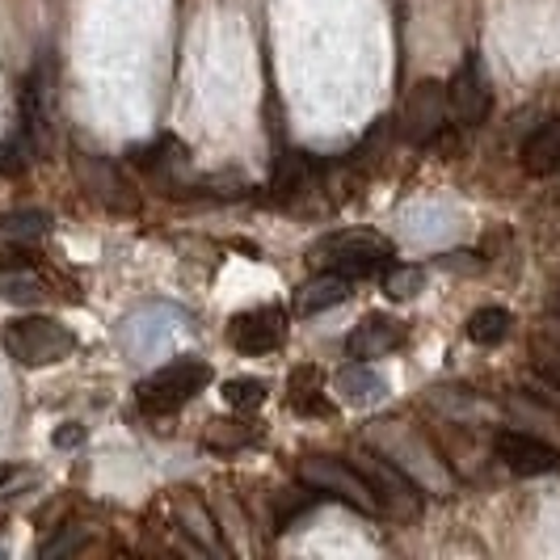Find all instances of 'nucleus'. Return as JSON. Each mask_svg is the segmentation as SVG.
<instances>
[{"mask_svg": "<svg viewBox=\"0 0 560 560\" xmlns=\"http://www.w3.org/2000/svg\"><path fill=\"white\" fill-rule=\"evenodd\" d=\"M0 341H4L9 359L22 366H51L77 350V334L68 325H59L51 316H34V312L9 320Z\"/></svg>", "mask_w": 560, "mask_h": 560, "instance_id": "1", "label": "nucleus"}, {"mask_svg": "<svg viewBox=\"0 0 560 560\" xmlns=\"http://www.w3.org/2000/svg\"><path fill=\"white\" fill-rule=\"evenodd\" d=\"M316 261H325V270H337L346 279H371L393 261V241L380 232H334L316 245Z\"/></svg>", "mask_w": 560, "mask_h": 560, "instance_id": "2", "label": "nucleus"}, {"mask_svg": "<svg viewBox=\"0 0 560 560\" xmlns=\"http://www.w3.org/2000/svg\"><path fill=\"white\" fill-rule=\"evenodd\" d=\"M300 485H308L312 493H325L334 502L350 505L354 514H384L363 472L354 464H346V459H334V455H308V459H300Z\"/></svg>", "mask_w": 560, "mask_h": 560, "instance_id": "3", "label": "nucleus"}, {"mask_svg": "<svg viewBox=\"0 0 560 560\" xmlns=\"http://www.w3.org/2000/svg\"><path fill=\"white\" fill-rule=\"evenodd\" d=\"M207 380H211V366L207 363H198V359H173V363L161 366L156 375L143 380L136 400H140L143 413L165 418V413H177L195 393H202Z\"/></svg>", "mask_w": 560, "mask_h": 560, "instance_id": "4", "label": "nucleus"}, {"mask_svg": "<svg viewBox=\"0 0 560 560\" xmlns=\"http://www.w3.org/2000/svg\"><path fill=\"white\" fill-rule=\"evenodd\" d=\"M354 468L366 477V485H371V493H375V502H380L384 514H393V518H418L421 514V485L400 464H388L375 451H359L354 455Z\"/></svg>", "mask_w": 560, "mask_h": 560, "instance_id": "5", "label": "nucleus"}, {"mask_svg": "<svg viewBox=\"0 0 560 560\" xmlns=\"http://www.w3.org/2000/svg\"><path fill=\"white\" fill-rule=\"evenodd\" d=\"M447 84L439 81H421L409 89L405 97V110H400V136L409 143H430L439 140V131L447 127Z\"/></svg>", "mask_w": 560, "mask_h": 560, "instance_id": "6", "label": "nucleus"}, {"mask_svg": "<svg viewBox=\"0 0 560 560\" xmlns=\"http://www.w3.org/2000/svg\"><path fill=\"white\" fill-rule=\"evenodd\" d=\"M56 84H59V68L56 56L38 59L26 72V84H22V122H26V140L43 143L47 140V127H51V114H56Z\"/></svg>", "mask_w": 560, "mask_h": 560, "instance_id": "7", "label": "nucleus"}, {"mask_svg": "<svg viewBox=\"0 0 560 560\" xmlns=\"http://www.w3.org/2000/svg\"><path fill=\"white\" fill-rule=\"evenodd\" d=\"M493 451L514 477H557L560 472V451L523 430H502L493 439Z\"/></svg>", "mask_w": 560, "mask_h": 560, "instance_id": "8", "label": "nucleus"}, {"mask_svg": "<svg viewBox=\"0 0 560 560\" xmlns=\"http://www.w3.org/2000/svg\"><path fill=\"white\" fill-rule=\"evenodd\" d=\"M447 106H451V118H455L459 127H480V122L489 118L493 93H489V77H485V68H480L477 56L464 59V63H459V72L451 77Z\"/></svg>", "mask_w": 560, "mask_h": 560, "instance_id": "9", "label": "nucleus"}, {"mask_svg": "<svg viewBox=\"0 0 560 560\" xmlns=\"http://www.w3.org/2000/svg\"><path fill=\"white\" fill-rule=\"evenodd\" d=\"M282 337H287V316H282L279 308L241 312V316H232V325H228L232 350H241V354H249V359L279 350Z\"/></svg>", "mask_w": 560, "mask_h": 560, "instance_id": "10", "label": "nucleus"}, {"mask_svg": "<svg viewBox=\"0 0 560 560\" xmlns=\"http://www.w3.org/2000/svg\"><path fill=\"white\" fill-rule=\"evenodd\" d=\"M72 168H77V177H81V186L89 195L97 198V202H106L114 211H136V198L127 195V182L118 177V168L110 161H102V156H89V152H72Z\"/></svg>", "mask_w": 560, "mask_h": 560, "instance_id": "11", "label": "nucleus"}, {"mask_svg": "<svg viewBox=\"0 0 560 560\" xmlns=\"http://www.w3.org/2000/svg\"><path fill=\"white\" fill-rule=\"evenodd\" d=\"M350 282L346 275H337V270H325V275H316L312 282H304L300 291H295V316H316V312L325 308H337V304H346L350 300Z\"/></svg>", "mask_w": 560, "mask_h": 560, "instance_id": "12", "label": "nucleus"}, {"mask_svg": "<svg viewBox=\"0 0 560 560\" xmlns=\"http://www.w3.org/2000/svg\"><path fill=\"white\" fill-rule=\"evenodd\" d=\"M337 396L346 400V405H375V400H384V393H388V380L375 371V366H366V359H359V363L341 366L334 380Z\"/></svg>", "mask_w": 560, "mask_h": 560, "instance_id": "13", "label": "nucleus"}, {"mask_svg": "<svg viewBox=\"0 0 560 560\" xmlns=\"http://www.w3.org/2000/svg\"><path fill=\"white\" fill-rule=\"evenodd\" d=\"M400 325H396L393 316H366L363 325L350 334L346 341V350H350V359H380V354H388L400 346Z\"/></svg>", "mask_w": 560, "mask_h": 560, "instance_id": "14", "label": "nucleus"}, {"mask_svg": "<svg viewBox=\"0 0 560 560\" xmlns=\"http://www.w3.org/2000/svg\"><path fill=\"white\" fill-rule=\"evenodd\" d=\"M523 168L532 177H548L560 168V118H548L539 122L527 143H523Z\"/></svg>", "mask_w": 560, "mask_h": 560, "instance_id": "15", "label": "nucleus"}, {"mask_svg": "<svg viewBox=\"0 0 560 560\" xmlns=\"http://www.w3.org/2000/svg\"><path fill=\"white\" fill-rule=\"evenodd\" d=\"M47 295V282L38 279L30 266H0V300L13 304H38Z\"/></svg>", "mask_w": 560, "mask_h": 560, "instance_id": "16", "label": "nucleus"}, {"mask_svg": "<svg viewBox=\"0 0 560 560\" xmlns=\"http://www.w3.org/2000/svg\"><path fill=\"white\" fill-rule=\"evenodd\" d=\"M291 409H295V413H320V418L334 413V405L325 400V388H320V375H316L312 366L291 375Z\"/></svg>", "mask_w": 560, "mask_h": 560, "instance_id": "17", "label": "nucleus"}, {"mask_svg": "<svg viewBox=\"0 0 560 560\" xmlns=\"http://www.w3.org/2000/svg\"><path fill=\"white\" fill-rule=\"evenodd\" d=\"M510 334V312L505 308H480L468 316V337L477 346H498Z\"/></svg>", "mask_w": 560, "mask_h": 560, "instance_id": "18", "label": "nucleus"}, {"mask_svg": "<svg viewBox=\"0 0 560 560\" xmlns=\"http://www.w3.org/2000/svg\"><path fill=\"white\" fill-rule=\"evenodd\" d=\"M47 228H51V220L43 211H9V215H0V232L13 236V241H38Z\"/></svg>", "mask_w": 560, "mask_h": 560, "instance_id": "19", "label": "nucleus"}, {"mask_svg": "<svg viewBox=\"0 0 560 560\" xmlns=\"http://www.w3.org/2000/svg\"><path fill=\"white\" fill-rule=\"evenodd\" d=\"M253 443V430L245 421H211L207 425V447L215 451H241Z\"/></svg>", "mask_w": 560, "mask_h": 560, "instance_id": "20", "label": "nucleus"}, {"mask_svg": "<svg viewBox=\"0 0 560 560\" xmlns=\"http://www.w3.org/2000/svg\"><path fill=\"white\" fill-rule=\"evenodd\" d=\"M224 400L241 413H253L261 400H266V384L253 380V375H241V380H228L224 384Z\"/></svg>", "mask_w": 560, "mask_h": 560, "instance_id": "21", "label": "nucleus"}, {"mask_svg": "<svg viewBox=\"0 0 560 560\" xmlns=\"http://www.w3.org/2000/svg\"><path fill=\"white\" fill-rule=\"evenodd\" d=\"M384 291H388V300H413L421 291V270L418 266H393L384 275Z\"/></svg>", "mask_w": 560, "mask_h": 560, "instance_id": "22", "label": "nucleus"}, {"mask_svg": "<svg viewBox=\"0 0 560 560\" xmlns=\"http://www.w3.org/2000/svg\"><path fill=\"white\" fill-rule=\"evenodd\" d=\"M177 510H182V523H186V532L198 535L207 552H220V544H215V532H211V518L202 514V505L195 510V502H190V498H182V505H177Z\"/></svg>", "mask_w": 560, "mask_h": 560, "instance_id": "23", "label": "nucleus"}, {"mask_svg": "<svg viewBox=\"0 0 560 560\" xmlns=\"http://www.w3.org/2000/svg\"><path fill=\"white\" fill-rule=\"evenodd\" d=\"M0 266H30L26 249L13 236H4V232H0Z\"/></svg>", "mask_w": 560, "mask_h": 560, "instance_id": "24", "label": "nucleus"}, {"mask_svg": "<svg viewBox=\"0 0 560 560\" xmlns=\"http://www.w3.org/2000/svg\"><path fill=\"white\" fill-rule=\"evenodd\" d=\"M22 480H30L22 468H13V464H0V498H9V493L22 485Z\"/></svg>", "mask_w": 560, "mask_h": 560, "instance_id": "25", "label": "nucleus"}, {"mask_svg": "<svg viewBox=\"0 0 560 560\" xmlns=\"http://www.w3.org/2000/svg\"><path fill=\"white\" fill-rule=\"evenodd\" d=\"M51 443H56V447H81L84 430L81 425H59L56 434H51Z\"/></svg>", "mask_w": 560, "mask_h": 560, "instance_id": "26", "label": "nucleus"}, {"mask_svg": "<svg viewBox=\"0 0 560 560\" xmlns=\"http://www.w3.org/2000/svg\"><path fill=\"white\" fill-rule=\"evenodd\" d=\"M539 371H544L552 384H560V359H544V363H539Z\"/></svg>", "mask_w": 560, "mask_h": 560, "instance_id": "27", "label": "nucleus"}, {"mask_svg": "<svg viewBox=\"0 0 560 560\" xmlns=\"http://www.w3.org/2000/svg\"><path fill=\"white\" fill-rule=\"evenodd\" d=\"M557 312H560V300H557Z\"/></svg>", "mask_w": 560, "mask_h": 560, "instance_id": "28", "label": "nucleus"}]
</instances>
